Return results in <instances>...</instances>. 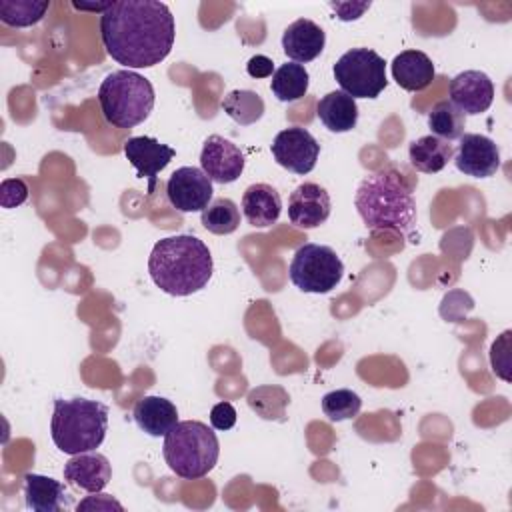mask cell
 <instances>
[{
	"instance_id": "1",
	"label": "cell",
	"mask_w": 512,
	"mask_h": 512,
	"mask_svg": "<svg viewBox=\"0 0 512 512\" xmlns=\"http://www.w3.org/2000/svg\"><path fill=\"white\" fill-rule=\"evenodd\" d=\"M174 36V16L164 2L120 0L100 14L102 44L126 70L160 64L170 54Z\"/></svg>"
},
{
	"instance_id": "2",
	"label": "cell",
	"mask_w": 512,
	"mask_h": 512,
	"mask_svg": "<svg viewBox=\"0 0 512 512\" xmlns=\"http://www.w3.org/2000/svg\"><path fill=\"white\" fill-rule=\"evenodd\" d=\"M214 262L208 246L192 234H176L154 244L148 258L152 282L170 296H190L212 278Z\"/></svg>"
},
{
	"instance_id": "3",
	"label": "cell",
	"mask_w": 512,
	"mask_h": 512,
	"mask_svg": "<svg viewBox=\"0 0 512 512\" xmlns=\"http://www.w3.org/2000/svg\"><path fill=\"white\" fill-rule=\"evenodd\" d=\"M354 206L370 230H392L408 236L416 224L412 186L392 168L368 174L354 196Z\"/></svg>"
},
{
	"instance_id": "4",
	"label": "cell",
	"mask_w": 512,
	"mask_h": 512,
	"mask_svg": "<svg viewBox=\"0 0 512 512\" xmlns=\"http://www.w3.org/2000/svg\"><path fill=\"white\" fill-rule=\"evenodd\" d=\"M108 430V408L88 398H54L50 436L54 446L64 454L96 450Z\"/></svg>"
},
{
	"instance_id": "5",
	"label": "cell",
	"mask_w": 512,
	"mask_h": 512,
	"mask_svg": "<svg viewBox=\"0 0 512 512\" xmlns=\"http://www.w3.org/2000/svg\"><path fill=\"white\" fill-rule=\"evenodd\" d=\"M162 454L176 476L198 480L216 466L220 442L208 424L200 420H184L176 422L164 436Z\"/></svg>"
},
{
	"instance_id": "6",
	"label": "cell",
	"mask_w": 512,
	"mask_h": 512,
	"mask_svg": "<svg viewBox=\"0 0 512 512\" xmlns=\"http://www.w3.org/2000/svg\"><path fill=\"white\" fill-rule=\"evenodd\" d=\"M154 100L150 80L134 70H114L98 88L102 116L114 128H134L144 122L154 108Z\"/></svg>"
},
{
	"instance_id": "7",
	"label": "cell",
	"mask_w": 512,
	"mask_h": 512,
	"mask_svg": "<svg viewBox=\"0 0 512 512\" xmlns=\"http://www.w3.org/2000/svg\"><path fill=\"white\" fill-rule=\"evenodd\" d=\"M344 264L334 248L324 244H302L288 266L290 282L308 294H326L338 286Z\"/></svg>"
},
{
	"instance_id": "8",
	"label": "cell",
	"mask_w": 512,
	"mask_h": 512,
	"mask_svg": "<svg viewBox=\"0 0 512 512\" xmlns=\"http://www.w3.org/2000/svg\"><path fill=\"white\" fill-rule=\"evenodd\" d=\"M334 78L342 92L356 98H378L386 88V62L372 48H352L344 52L334 68Z\"/></svg>"
},
{
	"instance_id": "9",
	"label": "cell",
	"mask_w": 512,
	"mask_h": 512,
	"mask_svg": "<svg viewBox=\"0 0 512 512\" xmlns=\"http://www.w3.org/2000/svg\"><path fill=\"white\" fill-rule=\"evenodd\" d=\"M270 150L274 160L282 168L304 176L314 170L320 154V144L306 128L290 126L274 136Z\"/></svg>"
},
{
	"instance_id": "10",
	"label": "cell",
	"mask_w": 512,
	"mask_h": 512,
	"mask_svg": "<svg viewBox=\"0 0 512 512\" xmlns=\"http://www.w3.org/2000/svg\"><path fill=\"white\" fill-rule=\"evenodd\" d=\"M212 180L202 168L182 166L166 182V196L178 212H202L212 202Z\"/></svg>"
},
{
	"instance_id": "11",
	"label": "cell",
	"mask_w": 512,
	"mask_h": 512,
	"mask_svg": "<svg viewBox=\"0 0 512 512\" xmlns=\"http://www.w3.org/2000/svg\"><path fill=\"white\" fill-rule=\"evenodd\" d=\"M200 168L212 182L230 184L244 172V154L232 140L220 134H212L204 140L200 152Z\"/></svg>"
},
{
	"instance_id": "12",
	"label": "cell",
	"mask_w": 512,
	"mask_h": 512,
	"mask_svg": "<svg viewBox=\"0 0 512 512\" xmlns=\"http://www.w3.org/2000/svg\"><path fill=\"white\" fill-rule=\"evenodd\" d=\"M456 150V168L472 178H490L500 168V148L484 134H462Z\"/></svg>"
},
{
	"instance_id": "13",
	"label": "cell",
	"mask_w": 512,
	"mask_h": 512,
	"mask_svg": "<svg viewBox=\"0 0 512 512\" xmlns=\"http://www.w3.org/2000/svg\"><path fill=\"white\" fill-rule=\"evenodd\" d=\"M174 154L172 146L162 144L152 136H132L124 142V156L136 168V176L148 180L150 194L158 182V172L170 164Z\"/></svg>"
},
{
	"instance_id": "14",
	"label": "cell",
	"mask_w": 512,
	"mask_h": 512,
	"mask_svg": "<svg viewBox=\"0 0 512 512\" xmlns=\"http://www.w3.org/2000/svg\"><path fill=\"white\" fill-rule=\"evenodd\" d=\"M332 202L324 186L316 182H304L294 188L288 198V218L296 228H316L330 216Z\"/></svg>"
},
{
	"instance_id": "15",
	"label": "cell",
	"mask_w": 512,
	"mask_h": 512,
	"mask_svg": "<svg viewBox=\"0 0 512 512\" xmlns=\"http://www.w3.org/2000/svg\"><path fill=\"white\" fill-rule=\"evenodd\" d=\"M448 96L462 114H482L492 106L494 84L486 72L464 70L450 80Z\"/></svg>"
},
{
	"instance_id": "16",
	"label": "cell",
	"mask_w": 512,
	"mask_h": 512,
	"mask_svg": "<svg viewBox=\"0 0 512 512\" xmlns=\"http://www.w3.org/2000/svg\"><path fill=\"white\" fill-rule=\"evenodd\" d=\"M112 478V466L110 460L100 452H80L74 454L64 464V480L80 490H86L90 494L100 492L108 486Z\"/></svg>"
},
{
	"instance_id": "17",
	"label": "cell",
	"mask_w": 512,
	"mask_h": 512,
	"mask_svg": "<svg viewBox=\"0 0 512 512\" xmlns=\"http://www.w3.org/2000/svg\"><path fill=\"white\" fill-rule=\"evenodd\" d=\"M326 44V32L308 18H298L282 32V50L296 62L304 64L318 58Z\"/></svg>"
},
{
	"instance_id": "18",
	"label": "cell",
	"mask_w": 512,
	"mask_h": 512,
	"mask_svg": "<svg viewBox=\"0 0 512 512\" xmlns=\"http://www.w3.org/2000/svg\"><path fill=\"white\" fill-rule=\"evenodd\" d=\"M242 212L250 226L268 228L280 218L282 198L270 184H250L242 194Z\"/></svg>"
},
{
	"instance_id": "19",
	"label": "cell",
	"mask_w": 512,
	"mask_h": 512,
	"mask_svg": "<svg viewBox=\"0 0 512 512\" xmlns=\"http://www.w3.org/2000/svg\"><path fill=\"white\" fill-rule=\"evenodd\" d=\"M24 498L26 506L34 512H58L72 504V496L64 484L42 474L24 476Z\"/></svg>"
},
{
	"instance_id": "20",
	"label": "cell",
	"mask_w": 512,
	"mask_h": 512,
	"mask_svg": "<svg viewBox=\"0 0 512 512\" xmlns=\"http://www.w3.org/2000/svg\"><path fill=\"white\" fill-rule=\"evenodd\" d=\"M392 76L400 88L420 92L430 86L436 70L430 56L422 50H404L392 60Z\"/></svg>"
},
{
	"instance_id": "21",
	"label": "cell",
	"mask_w": 512,
	"mask_h": 512,
	"mask_svg": "<svg viewBox=\"0 0 512 512\" xmlns=\"http://www.w3.org/2000/svg\"><path fill=\"white\" fill-rule=\"evenodd\" d=\"M134 422L140 430L150 436H166L172 426L178 422L176 406L162 396H144L134 404L132 410Z\"/></svg>"
},
{
	"instance_id": "22",
	"label": "cell",
	"mask_w": 512,
	"mask_h": 512,
	"mask_svg": "<svg viewBox=\"0 0 512 512\" xmlns=\"http://www.w3.org/2000/svg\"><path fill=\"white\" fill-rule=\"evenodd\" d=\"M316 114L330 132H350L358 122V104L346 92L334 90L318 100Z\"/></svg>"
},
{
	"instance_id": "23",
	"label": "cell",
	"mask_w": 512,
	"mask_h": 512,
	"mask_svg": "<svg viewBox=\"0 0 512 512\" xmlns=\"http://www.w3.org/2000/svg\"><path fill=\"white\" fill-rule=\"evenodd\" d=\"M454 156V146L434 134L416 138L408 148L410 164L424 174L440 172Z\"/></svg>"
},
{
	"instance_id": "24",
	"label": "cell",
	"mask_w": 512,
	"mask_h": 512,
	"mask_svg": "<svg viewBox=\"0 0 512 512\" xmlns=\"http://www.w3.org/2000/svg\"><path fill=\"white\" fill-rule=\"evenodd\" d=\"M308 84H310V76L304 64L286 62L274 70L270 80V90L280 102H294L306 96Z\"/></svg>"
},
{
	"instance_id": "25",
	"label": "cell",
	"mask_w": 512,
	"mask_h": 512,
	"mask_svg": "<svg viewBox=\"0 0 512 512\" xmlns=\"http://www.w3.org/2000/svg\"><path fill=\"white\" fill-rule=\"evenodd\" d=\"M220 106L240 126H250L264 114V100L254 90H232L222 98Z\"/></svg>"
},
{
	"instance_id": "26",
	"label": "cell",
	"mask_w": 512,
	"mask_h": 512,
	"mask_svg": "<svg viewBox=\"0 0 512 512\" xmlns=\"http://www.w3.org/2000/svg\"><path fill=\"white\" fill-rule=\"evenodd\" d=\"M48 8V0H0V20L12 28H28L38 24Z\"/></svg>"
},
{
	"instance_id": "27",
	"label": "cell",
	"mask_w": 512,
	"mask_h": 512,
	"mask_svg": "<svg viewBox=\"0 0 512 512\" xmlns=\"http://www.w3.org/2000/svg\"><path fill=\"white\" fill-rule=\"evenodd\" d=\"M428 128L442 140H458L466 128V114H462L450 100H440L428 114Z\"/></svg>"
},
{
	"instance_id": "28",
	"label": "cell",
	"mask_w": 512,
	"mask_h": 512,
	"mask_svg": "<svg viewBox=\"0 0 512 512\" xmlns=\"http://www.w3.org/2000/svg\"><path fill=\"white\" fill-rule=\"evenodd\" d=\"M200 222L212 234H232L240 226V210L230 198H216L202 210Z\"/></svg>"
},
{
	"instance_id": "29",
	"label": "cell",
	"mask_w": 512,
	"mask_h": 512,
	"mask_svg": "<svg viewBox=\"0 0 512 512\" xmlns=\"http://www.w3.org/2000/svg\"><path fill=\"white\" fill-rule=\"evenodd\" d=\"M248 406L264 420H282L290 402L288 394L280 386H258L248 394Z\"/></svg>"
},
{
	"instance_id": "30",
	"label": "cell",
	"mask_w": 512,
	"mask_h": 512,
	"mask_svg": "<svg viewBox=\"0 0 512 512\" xmlns=\"http://www.w3.org/2000/svg\"><path fill=\"white\" fill-rule=\"evenodd\" d=\"M362 408V400L354 390L348 388H338L322 398V412L326 414L328 420L332 422H342L358 416Z\"/></svg>"
},
{
	"instance_id": "31",
	"label": "cell",
	"mask_w": 512,
	"mask_h": 512,
	"mask_svg": "<svg viewBox=\"0 0 512 512\" xmlns=\"http://www.w3.org/2000/svg\"><path fill=\"white\" fill-rule=\"evenodd\" d=\"M28 198V186L22 178H8L0 186V202L4 208H16Z\"/></svg>"
},
{
	"instance_id": "32",
	"label": "cell",
	"mask_w": 512,
	"mask_h": 512,
	"mask_svg": "<svg viewBox=\"0 0 512 512\" xmlns=\"http://www.w3.org/2000/svg\"><path fill=\"white\" fill-rule=\"evenodd\" d=\"M210 424L214 430H230L236 424V410L230 402H218L210 410Z\"/></svg>"
},
{
	"instance_id": "33",
	"label": "cell",
	"mask_w": 512,
	"mask_h": 512,
	"mask_svg": "<svg viewBox=\"0 0 512 512\" xmlns=\"http://www.w3.org/2000/svg\"><path fill=\"white\" fill-rule=\"evenodd\" d=\"M508 338H510V330H506L494 344H492V348H490V362H492V370L500 376V378H504V380H510L508 378V374H506V368H508V358L504 360V362H500L498 360V356H508Z\"/></svg>"
},
{
	"instance_id": "34",
	"label": "cell",
	"mask_w": 512,
	"mask_h": 512,
	"mask_svg": "<svg viewBox=\"0 0 512 512\" xmlns=\"http://www.w3.org/2000/svg\"><path fill=\"white\" fill-rule=\"evenodd\" d=\"M246 72L252 76V78H268L274 74V62L264 56V54H256L248 60L246 64Z\"/></svg>"
},
{
	"instance_id": "35",
	"label": "cell",
	"mask_w": 512,
	"mask_h": 512,
	"mask_svg": "<svg viewBox=\"0 0 512 512\" xmlns=\"http://www.w3.org/2000/svg\"><path fill=\"white\" fill-rule=\"evenodd\" d=\"M86 508H96V510H118V512H122L124 508H122V504L120 502H116L112 496H108V494H98V492H94V496H88L86 500H82L80 504H78V510H86Z\"/></svg>"
},
{
	"instance_id": "36",
	"label": "cell",
	"mask_w": 512,
	"mask_h": 512,
	"mask_svg": "<svg viewBox=\"0 0 512 512\" xmlns=\"http://www.w3.org/2000/svg\"><path fill=\"white\" fill-rule=\"evenodd\" d=\"M330 6L336 10L338 18L348 22V20H356L364 14V10L370 8V2H362V4H338V2H330Z\"/></svg>"
},
{
	"instance_id": "37",
	"label": "cell",
	"mask_w": 512,
	"mask_h": 512,
	"mask_svg": "<svg viewBox=\"0 0 512 512\" xmlns=\"http://www.w3.org/2000/svg\"><path fill=\"white\" fill-rule=\"evenodd\" d=\"M72 6L76 10H90V12H100L102 14L112 6V2H78V0H74Z\"/></svg>"
}]
</instances>
